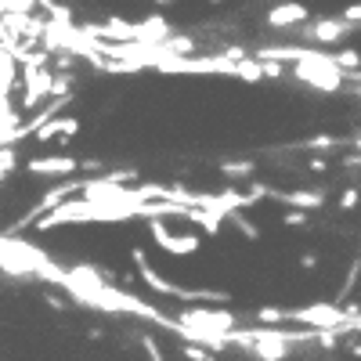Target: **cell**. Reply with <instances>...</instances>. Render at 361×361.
I'll use <instances>...</instances> for the list:
<instances>
[{
    "instance_id": "obj_1",
    "label": "cell",
    "mask_w": 361,
    "mask_h": 361,
    "mask_svg": "<svg viewBox=\"0 0 361 361\" xmlns=\"http://www.w3.org/2000/svg\"><path fill=\"white\" fill-rule=\"evenodd\" d=\"M243 322L235 311H228V304H192L177 314V325L185 329H199V333H231Z\"/></svg>"
},
{
    "instance_id": "obj_2",
    "label": "cell",
    "mask_w": 361,
    "mask_h": 361,
    "mask_svg": "<svg viewBox=\"0 0 361 361\" xmlns=\"http://www.w3.org/2000/svg\"><path fill=\"white\" fill-rule=\"evenodd\" d=\"M145 221H148V235H152V243H156L159 250H166L170 257H192V253H199V246H202L199 235H192V231L173 235L163 217H145Z\"/></svg>"
},
{
    "instance_id": "obj_3",
    "label": "cell",
    "mask_w": 361,
    "mask_h": 361,
    "mask_svg": "<svg viewBox=\"0 0 361 361\" xmlns=\"http://www.w3.org/2000/svg\"><path fill=\"white\" fill-rule=\"evenodd\" d=\"M347 318L343 304H311V307H289V322L311 325V329H336Z\"/></svg>"
},
{
    "instance_id": "obj_4",
    "label": "cell",
    "mask_w": 361,
    "mask_h": 361,
    "mask_svg": "<svg viewBox=\"0 0 361 361\" xmlns=\"http://www.w3.org/2000/svg\"><path fill=\"white\" fill-rule=\"evenodd\" d=\"M350 33H357V25L347 22V18H318L304 29V37L311 44H322V47H333V44H343Z\"/></svg>"
},
{
    "instance_id": "obj_5",
    "label": "cell",
    "mask_w": 361,
    "mask_h": 361,
    "mask_svg": "<svg viewBox=\"0 0 361 361\" xmlns=\"http://www.w3.org/2000/svg\"><path fill=\"white\" fill-rule=\"evenodd\" d=\"M80 130H83L80 116L66 112V116H51L47 123H40V127L33 130V141H37V145H51V141H66V137H76Z\"/></svg>"
},
{
    "instance_id": "obj_6",
    "label": "cell",
    "mask_w": 361,
    "mask_h": 361,
    "mask_svg": "<svg viewBox=\"0 0 361 361\" xmlns=\"http://www.w3.org/2000/svg\"><path fill=\"white\" fill-rule=\"evenodd\" d=\"M22 170L29 177H69L80 170V159L73 156H33V159H25Z\"/></svg>"
},
{
    "instance_id": "obj_7",
    "label": "cell",
    "mask_w": 361,
    "mask_h": 361,
    "mask_svg": "<svg viewBox=\"0 0 361 361\" xmlns=\"http://www.w3.org/2000/svg\"><path fill=\"white\" fill-rule=\"evenodd\" d=\"M311 18V11L304 4H296V0H289V4H279L267 11V25L271 29H289V25H304Z\"/></svg>"
},
{
    "instance_id": "obj_8",
    "label": "cell",
    "mask_w": 361,
    "mask_h": 361,
    "mask_svg": "<svg viewBox=\"0 0 361 361\" xmlns=\"http://www.w3.org/2000/svg\"><path fill=\"white\" fill-rule=\"evenodd\" d=\"M134 33H137V44H159L173 33V25L163 18V15H152L145 22H134Z\"/></svg>"
},
{
    "instance_id": "obj_9",
    "label": "cell",
    "mask_w": 361,
    "mask_h": 361,
    "mask_svg": "<svg viewBox=\"0 0 361 361\" xmlns=\"http://www.w3.org/2000/svg\"><path fill=\"white\" fill-rule=\"evenodd\" d=\"M279 202L286 206H296V209H307V214H314V209L325 206V192H304V188H296V192H275Z\"/></svg>"
},
{
    "instance_id": "obj_10",
    "label": "cell",
    "mask_w": 361,
    "mask_h": 361,
    "mask_svg": "<svg viewBox=\"0 0 361 361\" xmlns=\"http://www.w3.org/2000/svg\"><path fill=\"white\" fill-rule=\"evenodd\" d=\"M231 76L246 80V83H264V66L257 62L253 54H243V58H235V66H231Z\"/></svg>"
},
{
    "instance_id": "obj_11",
    "label": "cell",
    "mask_w": 361,
    "mask_h": 361,
    "mask_svg": "<svg viewBox=\"0 0 361 361\" xmlns=\"http://www.w3.org/2000/svg\"><path fill=\"white\" fill-rule=\"evenodd\" d=\"M224 221L238 231V235H243V238H250V243H257V238H260V228L243 214V209H228V214H224Z\"/></svg>"
},
{
    "instance_id": "obj_12",
    "label": "cell",
    "mask_w": 361,
    "mask_h": 361,
    "mask_svg": "<svg viewBox=\"0 0 361 361\" xmlns=\"http://www.w3.org/2000/svg\"><path fill=\"white\" fill-rule=\"evenodd\" d=\"M217 170H221L228 180H253L257 163H250V159H228V163H221Z\"/></svg>"
},
{
    "instance_id": "obj_13",
    "label": "cell",
    "mask_w": 361,
    "mask_h": 361,
    "mask_svg": "<svg viewBox=\"0 0 361 361\" xmlns=\"http://www.w3.org/2000/svg\"><path fill=\"white\" fill-rule=\"evenodd\" d=\"M22 163L18 156V145H0V180H8L15 173V166Z\"/></svg>"
},
{
    "instance_id": "obj_14",
    "label": "cell",
    "mask_w": 361,
    "mask_h": 361,
    "mask_svg": "<svg viewBox=\"0 0 361 361\" xmlns=\"http://www.w3.org/2000/svg\"><path fill=\"white\" fill-rule=\"evenodd\" d=\"M304 148L307 152H336V148H343V141L333 137V134H318V137H307Z\"/></svg>"
},
{
    "instance_id": "obj_15",
    "label": "cell",
    "mask_w": 361,
    "mask_h": 361,
    "mask_svg": "<svg viewBox=\"0 0 361 361\" xmlns=\"http://www.w3.org/2000/svg\"><path fill=\"white\" fill-rule=\"evenodd\" d=\"M253 322H260V325H282V322H289V307H260L253 314Z\"/></svg>"
},
{
    "instance_id": "obj_16",
    "label": "cell",
    "mask_w": 361,
    "mask_h": 361,
    "mask_svg": "<svg viewBox=\"0 0 361 361\" xmlns=\"http://www.w3.org/2000/svg\"><path fill=\"white\" fill-rule=\"evenodd\" d=\"M333 62H336L343 73H350V69H361V51H354V47H343V51H336V54H333Z\"/></svg>"
},
{
    "instance_id": "obj_17",
    "label": "cell",
    "mask_w": 361,
    "mask_h": 361,
    "mask_svg": "<svg viewBox=\"0 0 361 361\" xmlns=\"http://www.w3.org/2000/svg\"><path fill=\"white\" fill-rule=\"evenodd\" d=\"M282 224H286V228H307V224H311V214H307V209H296V206H293L289 214L282 217Z\"/></svg>"
},
{
    "instance_id": "obj_18",
    "label": "cell",
    "mask_w": 361,
    "mask_h": 361,
    "mask_svg": "<svg viewBox=\"0 0 361 361\" xmlns=\"http://www.w3.org/2000/svg\"><path fill=\"white\" fill-rule=\"evenodd\" d=\"M357 202H361V188H357V185H350V188L340 195V202H336V206L343 209V214H350V209H357Z\"/></svg>"
},
{
    "instance_id": "obj_19",
    "label": "cell",
    "mask_w": 361,
    "mask_h": 361,
    "mask_svg": "<svg viewBox=\"0 0 361 361\" xmlns=\"http://www.w3.org/2000/svg\"><path fill=\"white\" fill-rule=\"evenodd\" d=\"M180 354L192 357V361H209V357H217L214 350H199V347H188V343H185V350H180Z\"/></svg>"
},
{
    "instance_id": "obj_20",
    "label": "cell",
    "mask_w": 361,
    "mask_h": 361,
    "mask_svg": "<svg viewBox=\"0 0 361 361\" xmlns=\"http://www.w3.org/2000/svg\"><path fill=\"white\" fill-rule=\"evenodd\" d=\"M141 347H145L148 357H163V350H159V343H156L152 336H141Z\"/></svg>"
},
{
    "instance_id": "obj_21",
    "label": "cell",
    "mask_w": 361,
    "mask_h": 361,
    "mask_svg": "<svg viewBox=\"0 0 361 361\" xmlns=\"http://www.w3.org/2000/svg\"><path fill=\"white\" fill-rule=\"evenodd\" d=\"M340 18H347V22H354V25H361V4H347Z\"/></svg>"
},
{
    "instance_id": "obj_22",
    "label": "cell",
    "mask_w": 361,
    "mask_h": 361,
    "mask_svg": "<svg viewBox=\"0 0 361 361\" xmlns=\"http://www.w3.org/2000/svg\"><path fill=\"white\" fill-rule=\"evenodd\" d=\"M300 267H304V271H314V267H318V253H300Z\"/></svg>"
},
{
    "instance_id": "obj_23",
    "label": "cell",
    "mask_w": 361,
    "mask_h": 361,
    "mask_svg": "<svg viewBox=\"0 0 361 361\" xmlns=\"http://www.w3.org/2000/svg\"><path fill=\"white\" fill-rule=\"evenodd\" d=\"M307 170H311V173H325L329 163H325V159H307Z\"/></svg>"
},
{
    "instance_id": "obj_24",
    "label": "cell",
    "mask_w": 361,
    "mask_h": 361,
    "mask_svg": "<svg viewBox=\"0 0 361 361\" xmlns=\"http://www.w3.org/2000/svg\"><path fill=\"white\" fill-rule=\"evenodd\" d=\"M350 354H354V357H361V340H354V343H350Z\"/></svg>"
},
{
    "instance_id": "obj_25",
    "label": "cell",
    "mask_w": 361,
    "mask_h": 361,
    "mask_svg": "<svg viewBox=\"0 0 361 361\" xmlns=\"http://www.w3.org/2000/svg\"><path fill=\"white\" fill-rule=\"evenodd\" d=\"M156 8H170V4H177V0H152Z\"/></svg>"
},
{
    "instance_id": "obj_26",
    "label": "cell",
    "mask_w": 361,
    "mask_h": 361,
    "mask_svg": "<svg viewBox=\"0 0 361 361\" xmlns=\"http://www.w3.org/2000/svg\"><path fill=\"white\" fill-rule=\"evenodd\" d=\"M350 148H361V134H354V141H350Z\"/></svg>"
},
{
    "instance_id": "obj_27",
    "label": "cell",
    "mask_w": 361,
    "mask_h": 361,
    "mask_svg": "<svg viewBox=\"0 0 361 361\" xmlns=\"http://www.w3.org/2000/svg\"><path fill=\"white\" fill-rule=\"evenodd\" d=\"M209 4H224V0H209Z\"/></svg>"
}]
</instances>
